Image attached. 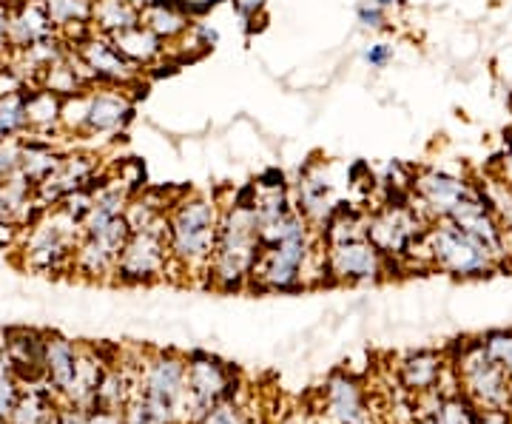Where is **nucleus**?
Wrapping results in <instances>:
<instances>
[{"mask_svg": "<svg viewBox=\"0 0 512 424\" xmlns=\"http://www.w3.org/2000/svg\"><path fill=\"white\" fill-rule=\"evenodd\" d=\"M262 254V237L256 225L251 191H242L234 203H220V234L208 262L205 282L217 291H242L251 285Z\"/></svg>", "mask_w": 512, "mask_h": 424, "instance_id": "1", "label": "nucleus"}, {"mask_svg": "<svg viewBox=\"0 0 512 424\" xmlns=\"http://www.w3.org/2000/svg\"><path fill=\"white\" fill-rule=\"evenodd\" d=\"M220 234V200L211 194H183L168 208L171 271L188 279H205Z\"/></svg>", "mask_w": 512, "mask_h": 424, "instance_id": "2", "label": "nucleus"}, {"mask_svg": "<svg viewBox=\"0 0 512 424\" xmlns=\"http://www.w3.org/2000/svg\"><path fill=\"white\" fill-rule=\"evenodd\" d=\"M319 242L322 237H316L313 228L308 234L262 245L251 285L256 291H299L311 285L308 277H316V282H328L325 251L319 248Z\"/></svg>", "mask_w": 512, "mask_h": 424, "instance_id": "3", "label": "nucleus"}, {"mask_svg": "<svg viewBox=\"0 0 512 424\" xmlns=\"http://www.w3.org/2000/svg\"><path fill=\"white\" fill-rule=\"evenodd\" d=\"M80 234H83L80 222L69 217L60 205L43 208L37 220L26 225L20 234V265L43 277L72 274L74 248L80 242Z\"/></svg>", "mask_w": 512, "mask_h": 424, "instance_id": "4", "label": "nucleus"}, {"mask_svg": "<svg viewBox=\"0 0 512 424\" xmlns=\"http://www.w3.org/2000/svg\"><path fill=\"white\" fill-rule=\"evenodd\" d=\"M134 407L160 424H194L188 407V368L180 353H157L140 368Z\"/></svg>", "mask_w": 512, "mask_h": 424, "instance_id": "5", "label": "nucleus"}, {"mask_svg": "<svg viewBox=\"0 0 512 424\" xmlns=\"http://www.w3.org/2000/svg\"><path fill=\"white\" fill-rule=\"evenodd\" d=\"M410 257H424L430 268L456 279H481L498 271V262L450 220L430 222Z\"/></svg>", "mask_w": 512, "mask_h": 424, "instance_id": "6", "label": "nucleus"}, {"mask_svg": "<svg viewBox=\"0 0 512 424\" xmlns=\"http://www.w3.org/2000/svg\"><path fill=\"white\" fill-rule=\"evenodd\" d=\"M458 388L461 393L478 407V410H504L510 407L512 399V379L507 368H501L481 339L467 342L461 353L453 359Z\"/></svg>", "mask_w": 512, "mask_h": 424, "instance_id": "7", "label": "nucleus"}, {"mask_svg": "<svg viewBox=\"0 0 512 424\" xmlns=\"http://www.w3.org/2000/svg\"><path fill=\"white\" fill-rule=\"evenodd\" d=\"M171 251H168V214L128 234L126 245L117 257L114 282L120 285H151L168 277Z\"/></svg>", "mask_w": 512, "mask_h": 424, "instance_id": "8", "label": "nucleus"}, {"mask_svg": "<svg viewBox=\"0 0 512 424\" xmlns=\"http://www.w3.org/2000/svg\"><path fill=\"white\" fill-rule=\"evenodd\" d=\"M427 225L430 222L421 217L410 200H393L367 214V240L382 251L387 262H399L413 254Z\"/></svg>", "mask_w": 512, "mask_h": 424, "instance_id": "9", "label": "nucleus"}, {"mask_svg": "<svg viewBox=\"0 0 512 424\" xmlns=\"http://www.w3.org/2000/svg\"><path fill=\"white\" fill-rule=\"evenodd\" d=\"M128 228L126 214L111 220L109 225L89 231V234H80V242L74 248L72 259V274L80 279H89V282H106L114 279V268H117V257L126 245Z\"/></svg>", "mask_w": 512, "mask_h": 424, "instance_id": "10", "label": "nucleus"}, {"mask_svg": "<svg viewBox=\"0 0 512 424\" xmlns=\"http://www.w3.org/2000/svg\"><path fill=\"white\" fill-rule=\"evenodd\" d=\"M384 274L387 259L367 237L325 245V277L333 285H376Z\"/></svg>", "mask_w": 512, "mask_h": 424, "instance_id": "11", "label": "nucleus"}, {"mask_svg": "<svg viewBox=\"0 0 512 424\" xmlns=\"http://www.w3.org/2000/svg\"><path fill=\"white\" fill-rule=\"evenodd\" d=\"M476 191V185L453 177L447 171H436V168H424L413 177L410 194L407 200L413 203V208L419 211L427 222L447 220L450 211L456 208L464 197H470Z\"/></svg>", "mask_w": 512, "mask_h": 424, "instance_id": "12", "label": "nucleus"}, {"mask_svg": "<svg viewBox=\"0 0 512 424\" xmlns=\"http://www.w3.org/2000/svg\"><path fill=\"white\" fill-rule=\"evenodd\" d=\"M74 52L86 63V69L92 72L97 86H111V89H123L126 92V89L140 86V80H143V72L128 57L120 55L114 40L94 32V29L89 32L86 40H80L74 46Z\"/></svg>", "mask_w": 512, "mask_h": 424, "instance_id": "13", "label": "nucleus"}, {"mask_svg": "<svg viewBox=\"0 0 512 424\" xmlns=\"http://www.w3.org/2000/svg\"><path fill=\"white\" fill-rule=\"evenodd\" d=\"M188 368V407H191V419L197 424L202 413H208L214 405H220L222 399L234 396V373L231 368L205 353H194L185 359Z\"/></svg>", "mask_w": 512, "mask_h": 424, "instance_id": "14", "label": "nucleus"}, {"mask_svg": "<svg viewBox=\"0 0 512 424\" xmlns=\"http://www.w3.org/2000/svg\"><path fill=\"white\" fill-rule=\"evenodd\" d=\"M106 174H100L97 166V157L86 154V151H72L63 157V163L35 188V200L40 208H52L63 197H69L80 188H89V185L100 183Z\"/></svg>", "mask_w": 512, "mask_h": 424, "instance_id": "15", "label": "nucleus"}, {"mask_svg": "<svg viewBox=\"0 0 512 424\" xmlns=\"http://www.w3.org/2000/svg\"><path fill=\"white\" fill-rule=\"evenodd\" d=\"M134 117V103L123 89L92 86L89 89V114L83 137H117Z\"/></svg>", "mask_w": 512, "mask_h": 424, "instance_id": "16", "label": "nucleus"}, {"mask_svg": "<svg viewBox=\"0 0 512 424\" xmlns=\"http://www.w3.org/2000/svg\"><path fill=\"white\" fill-rule=\"evenodd\" d=\"M293 203H296V211L311 222L316 231H319V228L336 214V208H339L336 188H333V183L328 180V174L319 166L305 168V171L299 174Z\"/></svg>", "mask_w": 512, "mask_h": 424, "instance_id": "17", "label": "nucleus"}, {"mask_svg": "<svg viewBox=\"0 0 512 424\" xmlns=\"http://www.w3.org/2000/svg\"><path fill=\"white\" fill-rule=\"evenodd\" d=\"M325 413L330 424H376L362 385L350 373H333L325 385Z\"/></svg>", "mask_w": 512, "mask_h": 424, "instance_id": "18", "label": "nucleus"}, {"mask_svg": "<svg viewBox=\"0 0 512 424\" xmlns=\"http://www.w3.org/2000/svg\"><path fill=\"white\" fill-rule=\"evenodd\" d=\"M57 35L55 23L46 12L43 0H12L9 18V52H23L46 37Z\"/></svg>", "mask_w": 512, "mask_h": 424, "instance_id": "19", "label": "nucleus"}, {"mask_svg": "<svg viewBox=\"0 0 512 424\" xmlns=\"http://www.w3.org/2000/svg\"><path fill=\"white\" fill-rule=\"evenodd\" d=\"M3 348L12 359V368L18 373L20 382H40L43 379V356H46V333L40 331H6L0 333Z\"/></svg>", "mask_w": 512, "mask_h": 424, "instance_id": "20", "label": "nucleus"}, {"mask_svg": "<svg viewBox=\"0 0 512 424\" xmlns=\"http://www.w3.org/2000/svg\"><path fill=\"white\" fill-rule=\"evenodd\" d=\"M77 359H80V342L66 339L60 333H46V356H43V379L52 385L60 402L69 393L77 373Z\"/></svg>", "mask_w": 512, "mask_h": 424, "instance_id": "21", "label": "nucleus"}, {"mask_svg": "<svg viewBox=\"0 0 512 424\" xmlns=\"http://www.w3.org/2000/svg\"><path fill=\"white\" fill-rule=\"evenodd\" d=\"M60 111H63V97H57L49 89H40V86L29 89L26 92V117H29L26 137L60 146V137H66L60 129Z\"/></svg>", "mask_w": 512, "mask_h": 424, "instance_id": "22", "label": "nucleus"}, {"mask_svg": "<svg viewBox=\"0 0 512 424\" xmlns=\"http://www.w3.org/2000/svg\"><path fill=\"white\" fill-rule=\"evenodd\" d=\"M60 405H63L60 396L52 390V385L46 379L29 382L26 388L20 390L15 410L6 419V424H55Z\"/></svg>", "mask_w": 512, "mask_h": 424, "instance_id": "23", "label": "nucleus"}, {"mask_svg": "<svg viewBox=\"0 0 512 424\" xmlns=\"http://www.w3.org/2000/svg\"><path fill=\"white\" fill-rule=\"evenodd\" d=\"M111 362L92 345H80V359H77V373L69 393L63 396V405H74L89 410L94 405V393L100 388V379Z\"/></svg>", "mask_w": 512, "mask_h": 424, "instance_id": "24", "label": "nucleus"}, {"mask_svg": "<svg viewBox=\"0 0 512 424\" xmlns=\"http://www.w3.org/2000/svg\"><path fill=\"white\" fill-rule=\"evenodd\" d=\"M111 40H114V46L120 49V55L128 57L140 72H143V69L160 66L165 60V55H168V43H163V40L154 35L148 26H143V23H137V26L126 29V32L114 35Z\"/></svg>", "mask_w": 512, "mask_h": 424, "instance_id": "25", "label": "nucleus"}, {"mask_svg": "<svg viewBox=\"0 0 512 424\" xmlns=\"http://www.w3.org/2000/svg\"><path fill=\"white\" fill-rule=\"evenodd\" d=\"M450 368L447 359L441 353L433 351H419L410 353L399 368V379L407 390L413 393H430V390H439L441 379H444V370Z\"/></svg>", "mask_w": 512, "mask_h": 424, "instance_id": "26", "label": "nucleus"}, {"mask_svg": "<svg viewBox=\"0 0 512 424\" xmlns=\"http://www.w3.org/2000/svg\"><path fill=\"white\" fill-rule=\"evenodd\" d=\"M140 23L148 26L168 46L180 43L185 32L191 29V18L185 15L183 9H180V3H174V0H157V3H151L148 9L140 12Z\"/></svg>", "mask_w": 512, "mask_h": 424, "instance_id": "27", "label": "nucleus"}, {"mask_svg": "<svg viewBox=\"0 0 512 424\" xmlns=\"http://www.w3.org/2000/svg\"><path fill=\"white\" fill-rule=\"evenodd\" d=\"M66 151H60L57 143H46V140H32V137H23V148H20V174L29 180V183L40 185L60 163H63Z\"/></svg>", "mask_w": 512, "mask_h": 424, "instance_id": "28", "label": "nucleus"}, {"mask_svg": "<svg viewBox=\"0 0 512 424\" xmlns=\"http://www.w3.org/2000/svg\"><path fill=\"white\" fill-rule=\"evenodd\" d=\"M137 396V379L128 376L126 365H117L111 362L103 379H100V388L94 393L92 407H106V410H123L126 413L131 402Z\"/></svg>", "mask_w": 512, "mask_h": 424, "instance_id": "29", "label": "nucleus"}, {"mask_svg": "<svg viewBox=\"0 0 512 424\" xmlns=\"http://www.w3.org/2000/svg\"><path fill=\"white\" fill-rule=\"evenodd\" d=\"M140 23V9L131 0H92V29L114 37Z\"/></svg>", "mask_w": 512, "mask_h": 424, "instance_id": "30", "label": "nucleus"}, {"mask_svg": "<svg viewBox=\"0 0 512 424\" xmlns=\"http://www.w3.org/2000/svg\"><path fill=\"white\" fill-rule=\"evenodd\" d=\"M43 3L55 23L57 35L77 26H92V0H43Z\"/></svg>", "mask_w": 512, "mask_h": 424, "instance_id": "31", "label": "nucleus"}, {"mask_svg": "<svg viewBox=\"0 0 512 424\" xmlns=\"http://www.w3.org/2000/svg\"><path fill=\"white\" fill-rule=\"evenodd\" d=\"M26 92L0 97V140H23L29 134Z\"/></svg>", "mask_w": 512, "mask_h": 424, "instance_id": "32", "label": "nucleus"}, {"mask_svg": "<svg viewBox=\"0 0 512 424\" xmlns=\"http://www.w3.org/2000/svg\"><path fill=\"white\" fill-rule=\"evenodd\" d=\"M20 390L23 388H20L18 373L12 368V359L3 348V339H0V424H6V419L12 416Z\"/></svg>", "mask_w": 512, "mask_h": 424, "instance_id": "33", "label": "nucleus"}, {"mask_svg": "<svg viewBox=\"0 0 512 424\" xmlns=\"http://www.w3.org/2000/svg\"><path fill=\"white\" fill-rule=\"evenodd\" d=\"M86 114H89V89L74 97L63 100V111H60V129L66 137H83L86 131Z\"/></svg>", "mask_w": 512, "mask_h": 424, "instance_id": "34", "label": "nucleus"}, {"mask_svg": "<svg viewBox=\"0 0 512 424\" xmlns=\"http://www.w3.org/2000/svg\"><path fill=\"white\" fill-rule=\"evenodd\" d=\"M478 407L464 396V393H450L444 396L439 410L441 424H476Z\"/></svg>", "mask_w": 512, "mask_h": 424, "instance_id": "35", "label": "nucleus"}, {"mask_svg": "<svg viewBox=\"0 0 512 424\" xmlns=\"http://www.w3.org/2000/svg\"><path fill=\"white\" fill-rule=\"evenodd\" d=\"M197 424H248V416L234 396L222 399L220 405H214L208 413H202Z\"/></svg>", "mask_w": 512, "mask_h": 424, "instance_id": "36", "label": "nucleus"}, {"mask_svg": "<svg viewBox=\"0 0 512 424\" xmlns=\"http://www.w3.org/2000/svg\"><path fill=\"white\" fill-rule=\"evenodd\" d=\"M481 345L487 348V353L493 356L501 368H507L512 379V331L487 333V336H481Z\"/></svg>", "mask_w": 512, "mask_h": 424, "instance_id": "37", "label": "nucleus"}, {"mask_svg": "<svg viewBox=\"0 0 512 424\" xmlns=\"http://www.w3.org/2000/svg\"><path fill=\"white\" fill-rule=\"evenodd\" d=\"M92 203H94V185H89V188H80V191H74V194H69V197H63L57 205H60L69 217H74L77 222H83L86 220V214L92 211Z\"/></svg>", "mask_w": 512, "mask_h": 424, "instance_id": "38", "label": "nucleus"}, {"mask_svg": "<svg viewBox=\"0 0 512 424\" xmlns=\"http://www.w3.org/2000/svg\"><path fill=\"white\" fill-rule=\"evenodd\" d=\"M356 20L367 32H382V29H387V9H382L373 0H367V3L356 6Z\"/></svg>", "mask_w": 512, "mask_h": 424, "instance_id": "39", "label": "nucleus"}, {"mask_svg": "<svg viewBox=\"0 0 512 424\" xmlns=\"http://www.w3.org/2000/svg\"><path fill=\"white\" fill-rule=\"evenodd\" d=\"M20 148H23V140H0V183L18 174Z\"/></svg>", "mask_w": 512, "mask_h": 424, "instance_id": "40", "label": "nucleus"}, {"mask_svg": "<svg viewBox=\"0 0 512 424\" xmlns=\"http://www.w3.org/2000/svg\"><path fill=\"white\" fill-rule=\"evenodd\" d=\"M29 89V83L18 74V69H12L6 60H0V97H9V94H20Z\"/></svg>", "mask_w": 512, "mask_h": 424, "instance_id": "41", "label": "nucleus"}, {"mask_svg": "<svg viewBox=\"0 0 512 424\" xmlns=\"http://www.w3.org/2000/svg\"><path fill=\"white\" fill-rule=\"evenodd\" d=\"M362 60H365L370 69H384L393 60V46L390 43H370L365 52H362Z\"/></svg>", "mask_w": 512, "mask_h": 424, "instance_id": "42", "label": "nucleus"}, {"mask_svg": "<svg viewBox=\"0 0 512 424\" xmlns=\"http://www.w3.org/2000/svg\"><path fill=\"white\" fill-rule=\"evenodd\" d=\"M237 15L248 29H254L256 20H262V9H265V0H231Z\"/></svg>", "mask_w": 512, "mask_h": 424, "instance_id": "43", "label": "nucleus"}, {"mask_svg": "<svg viewBox=\"0 0 512 424\" xmlns=\"http://www.w3.org/2000/svg\"><path fill=\"white\" fill-rule=\"evenodd\" d=\"M86 424H126L123 410H106V407H89Z\"/></svg>", "mask_w": 512, "mask_h": 424, "instance_id": "44", "label": "nucleus"}, {"mask_svg": "<svg viewBox=\"0 0 512 424\" xmlns=\"http://www.w3.org/2000/svg\"><path fill=\"white\" fill-rule=\"evenodd\" d=\"M9 18H12V0H0V60L9 55Z\"/></svg>", "mask_w": 512, "mask_h": 424, "instance_id": "45", "label": "nucleus"}, {"mask_svg": "<svg viewBox=\"0 0 512 424\" xmlns=\"http://www.w3.org/2000/svg\"><path fill=\"white\" fill-rule=\"evenodd\" d=\"M20 234H23V228H20L18 222L0 217V248H18Z\"/></svg>", "mask_w": 512, "mask_h": 424, "instance_id": "46", "label": "nucleus"}, {"mask_svg": "<svg viewBox=\"0 0 512 424\" xmlns=\"http://www.w3.org/2000/svg\"><path fill=\"white\" fill-rule=\"evenodd\" d=\"M220 3L222 0H180V9L191 18V15H202V12H208V9H214Z\"/></svg>", "mask_w": 512, "mask_h": 424, "instance_id": "47", "label": "nucleus"}, {"mask_svg": "<svg viewBox=\"0 0 512 424\" xmlns=\"http://www.w3.org/2000/svg\"><path fill=\"white\" fill-rule=\"evenodd\" d=\"M126 424H160V422H154V419H148L146 413L140 410V407H128L126 410Z\"/></svg>", "mask_w": 512, "mask_h": 424, "instance_id": "48", "label": "nucleus"}, {"mask_svg": "<svg viewBox=\"0 0 512 424\" xmlns=\"http://www.w3.org/2000/svg\"><path fill=\"white\" fill-rule=\"evenodd\" d=\"M501 180L507 185H512V143L507 146V154H504V160H501Z\"/></svg>", "mask_w": 512, "mask_h": 424, "instance_id": "49", "label": "nucleus"}, {"mask_svg": "<svg viewBox=\"0 0 512 424\" xmlns=\"http://www.w3.org/2000/svg\"><path fill=\"white\" fill-rule=\"evenodd\" d=\"M131 3L143 12V9H148V6H151V3H157V0H131Z\"/></svg>", "mask_w": 512, "mask_h": 424, "instance_id": "50", "label": "nucleus"}, {"mask_svg": "<svg viewBox=\"0 0 512 424\" xmlns=\"http://www.w3.org/2000/svg\"><path fill=\"white\" fill-rule=\"evenodd\" d=\"M416 424H441V422H439V416H421Z\"/></svg>", "mask_w": 512, "mask_h": 424, "instance_id": "51", "label": "nucleus"}, {"mask_svg": "<svg viewBox=\"0 0 512 424\" xmlns=\"http://www.w3.org/2000/svg\"><path fill=\"white\" fill-rule=\"evenodd\" d=\"M373 3H379V6H382V9H390V6H396V3H399V0H373Z\"/></svg>", "mask_w": 512, "mask_h": 424, "instance_id": "52", "label": "nucleus"}, {"mask_svg": "<svg viewBox=\"0 0 512 424\" xmlns=\"http://www.w3.org/2000/svg\"><path fill=\"white\" fill-rule=\"evenodd\" d=\"M507 416H510V419H512V399H510V407H507Z\"/></svg>", "mask_w": 512, "mask_h": 424, "instance_id": "53", "label": "nucleus"}]
</instances>
